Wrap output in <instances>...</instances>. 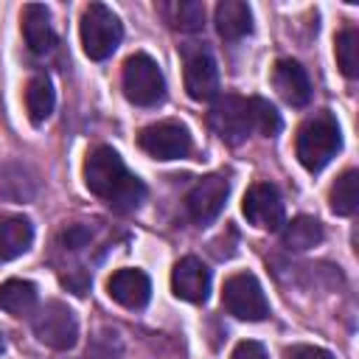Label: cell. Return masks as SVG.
Wrapping results in <instances>:
<instances>
[{
	"label": "cell",
	"mask_w": 359,
	"mask_h": 359,
	"mask_svg": "<svg viewBox=\"0 0 359 359\" xmlns=\"http://www.w3.org/2000/svg\"><path fill=\"white\" fill-rule=\"evenodd\" d=\"M171 25L180 28V31H188V34L202 31V25H205V6L196 3V0H182V3H177V6H174V22H171Z\"/></svg>",
	"instance_id": "cell-24"
},
{
	"label": "cell",
	"mask_w": 359,
	"mask_h": 359,
	"mask_svg": "<svg viewBox=\"0 0 359 359\" xmlns=\"http://www.w3.org/2000/svg\"><path fill=\"white\" fill-rule=\"evenodd\" d=\"M34 241V224L25 216L0 219V264L20 258Z\"/></svg>",
	"instance_id": "cell-16"
},
{
	"label": "cell",
	"mask_w": 359,
	"mask_h": 359,
	"mask_svg": "<svg viewBox=\"0 0 359 359\" xmlns=\"http://www.w3.org/2000/svg\"><path fill=\"white\" fill-rule=\"evenodd\" d=\"M294 149H297V160L306 171H311V174L323 171L337 157V151L342 149V135H339L337 118L328 109L306 118L303 126L297 129Z\"/></svg>",
	"instance_id": "cell-2"
},
{
	"label": "cell",
	"mask_w": 359,
	"mask_h": 359,
	"mask_svg": "<svg viewBox=\"0 0 359 359\" xmlns=\"http://www.w3.org/2000/svg\"><path fill=\"white\" fill-rule=\"evenodd\" d=\"M79 34H81L84 53L95 62H104L118 50L123 28H121V20L112 14V8H107L104 3H90L81 14Z\"/></svg>",
	"instance_id": "cell-3"
},
{
	"label": "cell",
	"mask_w": 359,
	"mask_h": 359,
	"mask_svg": "<svg viewBox=\"0 0 359 359\" xmlns=\"http://www.w3.org/2000/svg\"><path fill=\"white\" fill-rule=\"evenodd\" d=\"M222 306L247 323H261L269 317V300L252 272H236L224 280L222 289Z\"/></svg>",
	"instance_id": "cell-6"
},
{
	"label": "cell",
	"mask_w": 359,
	"mask_h": 359,
	"mask_svg": "<svg viewBox=\"0 0 359 359\" xmlns=\"http://www.w3.org/2000/svg\"><path fill=\"white\" fill-rule=\"evenodd\" d=\"M107 292L109 297L123 306V309H143L151 297V280L143 269H132V266H123L118 272H112V278L107 280Z\"/></svg>",
	"instance_id": "cell-13"
},
{
	"label": "cell",
	"mask_w": 359,
	"mask_h": 359,
	"mask_svg": "<svg viewBox=\"0 0 359 359\" xmlns=\"http://www.w3.org/2000/svg\"><path fill=\"white\" fill-rule=\"evenodd\" d=\"M123 95L135 107H154L165 95V79L149 53H132L123 62Z\"/></svg>",
	"instance_id": "cell-4"
},
{
	"label": "cell",
	"mask_w": 359,
	"mask_h": 359,
	"mask_svg": "<svg viewBox=\"0 0 359 359\" xmlns=\"http://www.w3.org/2000/svg\"><path fill=\"white\" fill-rule=\"evenodd\" d=\"M22 36H25L28 50L36 53V56H45V53L53 50L56 34H53V25H50V14L42 3H28L22 8Z\"/></svg>",
	"instance_id": "cell-15"
},
{
	"label": "cell",
	"mask_w": 359,
	"mask_h": 359,
	"mask_svg": "<svg viewBox=\"0 0 359 359\" xmlns=\"http://www.w3.org/2000/svg\"><path fill=\"white\" fill-rule=\"evenodd\" d=\"M233 359H269V353H266V348L261 342L244 339V342H238L233 348Z\"/></svg>",
	"instance_id": "cell-26"
},
{
	"label": "cell",
	"mask_w": 359,
	"mask_h": 359,
	"mask_svg": "<svg viewBox=\"0 0 359 359\" xmlns=\"http://www.w3.org/2000/svg\"><path fill=\"white\" fill-rule=\"evenodd\" d=\"M171 289L180 300H188V303H205L208 294H210V269L194 258V255H185L174 264V272H171Z\"/></svg>",
	"instance_id": "cell-12"
},
{
	"label": "cell",
	"mask_w": 359,
	"mask_h": 359,
	"mask_svg": "<svg viewBox=\"0 0 359 359\" xmlns=\"http://www.w3.org/2000/svg\"><path fill=\"white\" fill-rule=\"evenodd\" d=\"M241 210L247 216V222L258 230H280L283 222H286V213H283V199H280V191L272 185V182H255L247 188L244 194V202H241Z\"/></svg>",
	"instance_id": "cell-10"
},
{
	"label": "cell",
	"mask_w": 359,
	"mask_h": 359,
	"mask_svg": "<svg viewBox=\"0 0 359 359\" xmlns=\"http://www.w3.org/2000/svg\"><path fill=\"white\" fill-rule=\"evenodd\" d=\"M216 31L222 39H241L252 34V11L244 0H222L216 6Z\"/></svg>",
	"instance_id": "cell-17"
},
{
	"label": "cell",
	"mask_w": 359,
	"mask_h": 359,
	"mask_svg": "<svg viewBox=\"0 0 359 359\" xmlns=\"http://www.w3.org/2000/svg\"><path fill=\"white\" fill-rule=\"evenodd\" d=\"M334 53L337 65L348 79L359 76V31L356 28H342L334 39Z\"/></svg>",
	"instance_id": "cell-22"
},
{
	"label": "cell",
	"mask_w": 359,
	"mask_h": 359,
	"mask_svg": "<svg viewBox=\"0 0 359 359\" xmlns=\"http://www.w3.org/2000/svg\"><path fill=\"white\" fill-rule=\"evenodd\" d=\"M272 84L278 90V95L289 104V107H306L311 101V81L309 73L300 62L294 59H278L275 70H272Z\"/></svg>",
	"instance_id": "cell-14"
},
{
	"label": "cell",
	"mask_w": 359,
	"mask_h": 359,
	"mask_svg": "<svg viewBox=\"0 0 359 359\" xmlns=\"http://www.w3.org/2000/svg\"><path fill=\"white\" fill-rule=\"evenodd\" d=\"M84 185L104 199L112 210H137L146 199V185L123 165L121 154L109 146H95L84 160Z\"/></svg>",
	"instance_id": "cell-1"
},
{
	"label": "cell",
	"mask_w": 359,
	"mask_h": 359,
	"mask_svg": "<svg viewBox=\"0 0 359 359\" xmlns=\"http://www.w3.org/2000/svg\"><path fill=\"white\" fill-rule=\"evenodd\" d=\"M323 224L320 219L314 216H294L292 222H283L280 227V238H283V247L294 250V252H303V250H311L323 241Z\"/></svg>",
	"instance_id": "cell-19"
},
{
	"label": "cell",
	"mask_w": 359,
	"mask_h": 359,
	"mask_svg": "<svg viewBox=\"0 0 359 359\" xmlns=\"http://www.w3.org/2000/svg\"><path fill=\"white\" fill-rule=\"evenodd\" d=\"M331 210L337 216H351L359 208V171L348 168L345 174H339V180L331 185Z\"/></svg>",
	"instance_id": "cell-21"
},
{
	"label": "cell",
	"mask_w": 359,
	"mask_h": 359,
	"mask_svg": "<svg viewBox=\"0 0 359 359\" xmlns=\"http://www.w3.org/2000/svg\"><path fill=\"white\" fill-rule=\"evenodd\" d=\"M137 143L154 160H180L191 151V132L177 121H160L140 129Z\"/></svg>",
	"instance_id": "cell-9"
},
{
	"label": "cell",
	"mask_w": 359,
	"mask_h": 359,
	"mask_svg": "<svg viewBox=\"0 0 359 359\" xmlns=\"http://www.w3.org/2000/svg\"><path fill=\"white\" fill-rule=\"evenodd\" d=\"M53 104H56V93H53V84L45 73H36L28 79L25 84V109H28V118L31 123H45L53 112Z\"/></svg>",
	"instance_id": "cell-18"
},
{
	"label": "cell",
	"mask_w": 359,
	"mask_h": 359,
	"mask_svg": "<svg viewBox=\"0 0 359 359\" xmlns=\"http://www.w3.org/2000/svg\"><path fill=\"white\" fill-rule=\"evenodd\" d=\"M31 325L36 339L53 351H70L79 339V320L73 309L62 300H48L39 309H34Z\"/></svg>",
	"instance_id": "cell-5"
},
{
	"label": "cell",
	"mask_w": 359,
	"mask_h": 359,
	"mask_svg": "<svg viewBox=\"0 0 359 359\" xmlns=\"http://www.w3.org/2000/svg\"><path fill=\"white\" fill-rule=\"evenodd\" d=\"M208 121H210V129L219 135V140H224V143H230V146L244 143L247 135L252 132L247 98H241V95H236V93L216 95Z\"/></svg>",
	"instance_id": "cell-8"
},
{
	"label": "cell",
	"mask_w": 359,
	"mask_h": 359,
	"mask_svg": "<svg viewBox=\"0 0 359 359\" xmlns=\"http://www.w3.org/2000/svg\"><path fill=\"white\" fill-rule=\"evenodd\" d=\"M283 359H334V353L317 345H292L283 351Z\"/></svg>",
	"instance_id": "cell-25"
},
{
	"label": "cell",
	"mask_w": 359,
	"mask_h": 359,
	"mask_svg": "<svg viewBox=\"0 0 359 359\" xmlns=\"http://www.w3.org/2000/svg\"><path fill=\"white\" fill-rule=\"evenodd\" d=\"M182 65L188 95L194 101H213L219 95V67L213 53L202 42H188L182 45Z\"/></svg>",
	"instance_id": "cell-7"
},
{
	"label": "cell",
	"mask_w": 359,
	"mask_h": 359,
	"mask_svg": "<svg viewBox=\"0 0 359 359\" xmlns=\"http://www.w3.org/2000/svg\"><path fill=\"white\" fill-rule=\"evenodd\" d=\"M247 107H250V123H252V132L264 135V137H275L280 132V112L261 95H252L247 98Z\"/></svg>",
	"instance_id": "cell-23"
},
{
	"label": "cell",
	"mask_w": 359,
	"mask_h": 359,
	"mask_svg": "<svg viewBox=\"0 0 359 359\" xmlns=\"http://www.w3.org/2000/svg\"><path fill=\"white\" fill-rule=\"evenodd\" d=\"M0 309L11 317H25L36 309V286L22 278H8L0 283Z\"/></svg>",
	"instance_id": "cell-20"
},
{
	"label": "cell",
	"mask_w": 359,
	"mask_h": 359,
	"mask_svg": "<svg viewBox=\"0 0 359 359\" xmlns=\"http://www.w3.org/2000/svg\"><path fill=\"white\" fill-rule=\"evenodd\" d=\"M227 194H230L227 177H222V174H205V177L196 180L194 188L188 191V196H185V210H188V216H191L196 224H210V222L222 213V208H224V202H227Z\"/></svg>",
	"instance_id": "cell-11"
}]
</instances>
